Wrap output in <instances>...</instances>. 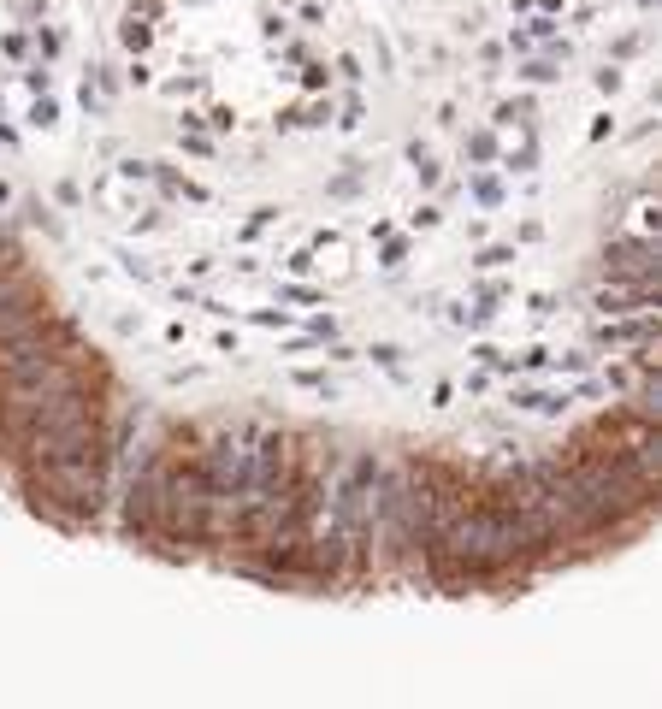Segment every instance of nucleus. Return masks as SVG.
I'll use <instances>...</instances> for the list:
<instances>
[{"label":"nucleus","instance_id":"obj_2","mask_svg":"<svg viewBox=\"0 0 662 709\" xmlns=\"http://www.w3.org/2000/svg\"><path fill=\"white\" fill-rule=\"evenodd\" d=\"M603 266H609L615 278H657V249H651V243H633V237H615V243L603 249Z\"/></svg>","mask_w":662,"mask_h":709},{"label":"nucleus","instance_id":"obj_5","mask_svg":"<svg viewBox=\"0 0 662 709\" xmlns=\"http://www.w3.org/2000/svg\"><path fill=\"white\" fill-rule=\"evenodd\" d=\"M473 195H479V201H485V207H497V201H503V190H497V184H491V178H479V184H473Z\"/></svg>","mask_w":662,"mask_h":709},{"label":"nucleus","instance_id":"obj_1","mask_svg":"<svg viewBox=\"0 0 662 709\" xmlns=\"http://www.w3.org/2000/svg\"><path fill=\"white\" fill-rule=\"evenodd\" d=\"M207 532H213V497H207L201 455H160V479H154V538H166V544H196Z\"/></svg>","mask_w":662,"mask_h":709},{"label":"nucleus","instance_id":"obj_6","mask_svg":"<svg viewBox=\"0 0 662 709\" xmlns=\"http://www.w3.org/2000/svg\"><path fill=\"white\" fill-rule=\"evenodd\" d=\"M527 77H532V83H550V77H562V71H556L550 60H538V65H527Z\"/></svg>","mask_w":662,"mask_h":709},{"label":"nucleus","instance_id":"obj_4","mask_svg":"<svg viewBox=\"0 0 662 709\" xmlns=\"http://www.w3.org/2000/svg\"><path fill=\"white\" fill-rule=\"evenodd\" d=\"M119 36H125V48H131V54H142V48H148V36H154V30H148V18H125V30H119Z\"/></svg>","mask_w":662,"mask_h":709},{"label":"nucleus","instance_id":"obj_3","mask_svg":"<svg viewBox=\"0 0 662 709\" xmlns=\"http://www.w3.org/2000/svg\"><path fill=\"white\" fill-rule=\"evenodd\" d=\"M515 402H521V408H538V414H556V408H568V396H550V390H521Z\"/></svg>","mask_w":662,"mask_h":709},{"label":"nucleus","instance_id":"obj_7","mask_svg":"<svg viewBox=\"0 0 662 709\" xmlns=\"http://www.w3.org/2000/svg\"><path fill=\"white\" fill-rule=\"evenodd\" d=\"M509 260H515V249H485V255H479V266H509Z\"/></svg>","mask_w":662,"mask_h":709}]
</instances>
